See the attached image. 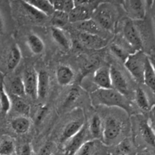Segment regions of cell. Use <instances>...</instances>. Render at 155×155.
<instances>
[{"instance_id":"1","label":"cell","mask_w":155,"mask_h":155,"mask_svg":"<svg viewBox=\"0 0 155 155\" xmlns=\"http://www.w3.org/2000/svg\"><path fill=\"white\" fill-rule=\"evenodd\" d=\"M93 103L97 105L115 107L129 113L130 104L126 97L114 89H98L91 94Z\"/></svg>"},{"instance_id":"2","label":"cell","mask_w":155,"mask_h":155,"mask_svg":"<svg viewBox=\"0 0 155 155\" xmlns=\"http://www.w3.org/2000/svg\"><path fill=\"white\" fill-rule=\"evenodd\" d=\"M118 9L111 2H100L93 12L92 19H94L100 27L106 32L115 31L118 21Z\"/></svg>"},{"instance_id":"3","label":"cell","mask_w":155,"mask_h":155,"mask_svg":"<svg viewBox=\"0 0 155 155\" xmlns=\"http://www.w3.org/2000/svg\"><path fill=\"white\" fill-rule=\"evenodd\" d=\"M147 60V54L143 50H140L131 54L124 62L125 68L128 72L135 81L139 83H143L144 81V70Z\"/></svg>"},{"instance_id":"4","label":"cell","mask_w":155,"mask_h":155,"mask_svg":"<svg viewBox=\"0 0 155 155\" xmlns=\"http://www.w3.org/2000/svg\"><path fill=\"white\" fill-rule=\"evenodd\" d=\"M122 35L124 40L134 51L142 50L143 41L135 21L127 18L123 21Z\"/></svg>"},{"instance_id":"5","label":"cell","mask_w":155,"mask_h":155,"mask_svg":"<svg viewBox=\"0 0 155 155\" xmlns=\"http://www.w3.org/2000/svg\"><path fill=\"white\" fill-rule=\"evenodd\" d=\"M89 133L87 126L84 125L80 131L76 133L74 136L70 138L64 143V152L65 155H74L79 148L88 141L87 139L88 134Z\"/></svg>"},{"instance_id":"6","label":"cell","mask_w":155,"mask_h":155,"mask_svg":"<svg viewBox=\"0 0 155 155\" xmlns=\"http://www.w3.org/2000/svg\"><path fill=\"white\" fill-rule=\"evenodd\" d=\"M122 6L129 18L133 21H141L145 17V0H123Z\"/></svg>"},{"instance_id":"7","label":"cell","mask_w":155,"mask_h":155,"mask_svg":"<svg viewBox=\"0 0 155 155\" xmlns=\"http://www.w3.org/2000/svg\"><path fill=\"white\" fill-rule=\"evenodd\" d=\"M121 132V123L114 117H108L103 123L102 139L106 144H111L119 136Z\"/></svg>"},{"instance_id":"8","label":"cell","mask_w":155,"mask_h":155,"mask_svg":"<svg viewBox=\"0 0 155 155\" xmlns=\"http://www.w3.org/2000/svg\"><path fill=\"white\" fill-rule=\"evenodd\" d=\"M76 36L79 43L81 44L85 48L90 49H100L106 46L107 44V40L106 38L101 37L97 35L78 31Z\"/></svg>"},{"instance_id":"9","label":"cell","mask_w":155,"mask_h":155,"mask_svg":"<svg viewBox=\"0 0 155 155\" xmlns=\"http://www.w3.org/2000/svg\"><path fill=\"white\" fill-rule=\"evenodd\" d=\"M112 88L126 97L129 93V87L124 74L116 67H109Z\"/></svg>"},{"instance_id":"10","label":"cell","mask_w":155,"mask_h":155,"mask_svg":"<svg viewBox=\"0 0 155 155\" xmlns=\"http://www.w3.org/2000/svg\"><path fill=\"white\" fill-rule=\"evenodd\" d=\"M25 95L30 98L35 99L37 98V73L33 68L26 70L23 75Z\"/></svg>"},{"instance_id":"11","label":"cell","mask_w":155,"mask_h":155,"mask_svg":"<svg viewBox=\"0 0 155 155\" xmlns=\"http://www.w3.org/2000/svg\"><path fill=\"white\" fill-rule=\"evenodd\" d=\"M95 8L91 5H75L68 13L69 22L73 24L91 19Z\"/></svg>"},{"instance_id":"12","label":"cell","mask_w":155,"mask_h":155,"mask_svg":"<svg viewBox=\"0 0 155 155\" xmlns=\"http://www.w3.org/2000/svg\"><path fill=\"white\" fill-rule=\"evenodd\" d=\"M73 26L78 31L97 35V36H100L103 38H105V35L106 33V31H105L102 27H100L99 24L92 18L87 20V21H81V22L73 24Z\"/></svg>"},{"instance_id":"13","label":"cell","mask_w":155,"mask_h":155,"mask_svg":"<svg viewBox=\"0 0 155 155\" xmlns=\"http://www.w3.org/2000/svg\"><path fill=\"white\" fill-rule=\"evenodd\" d=\"M94 83L99 87V89H111L110 71L108 67H100L95 71L93 77Z\"/></svg>"},{"instance_id":"14","label":"cell","mask_w":155,"mask_h":155,"mask_svg":"<svg viewBox=\"0 0 155 155\" xmlns=\"http://www.w3.org/2000/svg\"><path fill=\"white\" fill-rule=\"evenodd\" d=\"M50 34L53 41L65 51H68L71 47V42L66 32L62 28L53 27L50 30Z\"/></svg>"},{"instance_id":"15","label":"cell","mask_w":155,"mask_h":155,"mask_svg":"<svg viewBox=\"0 0 155 155\" xmlns=\"http://www.w3.org/2000/svg\"><path fill=\"white\" fill-rule=\"evenodd\" d=\"M57 83L62 86H66L72 83L74 78V73L70 67L61 65L56 72Z\"/></svg>"},{"instance_id":"16","label":"cell","mask_w":155,"mask_h":155,"mask_svg":"<svg viewBox=\"0 0 155 155\" xmlns=\"http://www.w3.org/2000/svg\"><path fill=\"white\" fill-rule=\"evenodd\" d=\"M21 8L23 13L25 15L26 18L29 21L35 23V24H41V23L44 22L47 17H48L44 15V14H43L42 12L36 10V8H33L32 6L29 5L27 3L24 2L23 1H21Z\"/></svg>"},{"instance_id":"17","label":"cell","mask_w":155,"mask_h":155,"mask_svg":"<svg viewBox=\"0 0 155 155\" xmlns=\"http://www.w3.org/2000/svg\"><path fill=\"white\" fill-rule=\"evenodd\" d=\"M84 125V124L81 120H74L68 123L62 132V134L60 136V142L65 143L70 138L78 133Z\"/></svg>"},{"instance_id":"18","label":"cell","mask_w":155,"mask_h":155,"mask_svg":"<svg viewBox=\"0 0 155 155\" xmlns=\"http://www.w3.org/2000/svg\"><path fill=\"white\" fill-rule=\"evenodd\" d=\"M138 130L143 140L155 148V133L149 124L148 120H143L139 124Z\"/></svg>"},{"instance_id":"19","label":"cell","mask_w":155,"mask_h":155,"mask_svg":"<svg viewBox=\"0 0 155 155\" xmlns=\"http://www.w3.org/2000/svg\"><path fill=\"white\" fill-rule=\"evenodd\" d=\"M21 60V52L18 45L11 47L6 58V68L8 71H14L18 66Z\"/></svg>"},{"instance_id":"20","label":"cell","mask_w":155,"mask_h":155,"mask_svg":"<svg viewBox=\"0 0 155 155\" xmlns=\"http://www.w3.org/2000/svg\"><path fill=\"white\" fill-rule=\"evenodd\" d=\"M50 86V77L45 71L37 73V98H46Z\"/></svg>"},{"instance_id":"21","label":"cell","mask_w":155,"mask_h":155,"mask_svg":"<svg viewBox=\"0 0 155 155\" xmlns=\"http://www.w3.org/2000/svg\"><path fill=\"white\" fill-rule=\"evenodd\" d=\"M30 119L25 116H18L14 118L11 122V127L12 130L16 133L23 135L27 133L30 130Z\"/></svg>"},{"instance_id":"22","label":"cell","mask_w":155,"mask_h":155,"mask_svg":"<svg viewBox=\"0 0 155 155\" xmlns=\"http://www.w3.org/2000/svg\"><path fill=\"white\" fill-rule=\"evenodd\" d=\"M46 16H51L55 12L50 0H21Z\"/></svg>"},{"instance_id":"23","label":"cell","mask_w":155,"mask_h":155,"mask_svg":"<svg viewBox=\"0 0 155 155\" xmlns=\"http://www.w3.org/2000/svg\"><path fill=\"white\" fill-rule=\"evenodd\" d=\"M27 45L33 54H40L43 53L45 48L43 41L39 36L34 33L28 35L27 38Z\"/></svg>"},{"instance_id":"24","label":"cell","mask_w":155,"mask_h":155,"mask_svg":"<svg viewBox=\"0 0 155 155\" xmlns=\"http://www.w3.org/2000/svg\"><path fill=\"white\" fill-rule=\"evenodd\" d=\"M103 125L101 119L99 117V115L94 114L91 117L90 121L88 130L91 136L94 139H102V134H103Z\"/></svg>"},{"instance_id":"25","label":"cell","mask_w":155,"mask_h":155,"mask_svg":"<svg viewBox=\"0 0 155 155\" xmlns=\"http://www.w3.org/2000/svg\"><path fill=\"white\" fill-rule=\"evenodd\" d=\"M143 83L147 86L155 95V72L150 61H149L148 57H147V62H146Z\"/></svg>"},{"instance_id":"26","label":"cell","mask_w":155,"mask_h":155,"mask_svg":"<svg viewBox=\"0 0 155 155\" xmlns=\"http://www.w3.org/2000/svg\"><path fill=\"white\" fill-rule=\"evenodd\" d=\"M11 101H12V108L15 112L20 114H21L20 116L27 117L30 113V105L21 97L13 96V98H11Z\"/></svg>"},{"instance_id":"27","label":"cell","mask_w":155,"mask_h":155,"mask_svg":"<svg viewBox=\"0 0 155 155\" xmlns=\"http://www.w3.org/2000/svg\"><path fill=\"white\" fill-rule=\"evenodd\" d=\"M135 101L138 107L141 110L149 111L150 109V102L146 92L141 88H137L135 91Z\"/></svg>"},{"instance_id":"28","label":"cell","mask_w":155,"mask_h":155,"mask_svg":"<svg viewBox=\"0 0 155 155\" xmlns=\"http://www.w3.org/2000/svg\"><path fill=\"white\" fill-rule=\"evenodd\" d=\"M15 151V144L12 138L3 136L0 139V155H14Z\"/></svg>"},{"instance_id":"29","label":"cell","mask_w":155,"mask_h":155,"mask_svg":"<svg viewBox=\"0 0 155 155\" xmlns=\"http://www.w3.org/2000/svg\"><path fill=\"white\" fill-rule=\"evenodd\" d=\"M10 92L13 96L22 97L25 95V89H24V83L21 77H16L12 79L10 83Z\"/></svg>"},{"instance_id":"30","label":"cell","mask_w":155,"mask_h":155,"mask_svg":"<svg viewBox=\"0 0 155 155\" xmlns=\"http://www.w3.org/2000/svg\"><path fill=\"white\" fill-rule=\"evenodd\" d=\"M12 108V101L5 89L4 85L0 86V110L3 115L7 114Z\"/></svg>"},{"instance_id":"31","label":"cell","mask_w":155,"mask_h":155,"mask_svg":"<svg viewBox=\"0 0 155 155\" xmlns=\"http://www.w3.org/2000/svg\"><path fill=\"white\" fill-rule=\"evenodd\" d=\"M51 23L53 27L62 28L69 22L68 14L59 11H55L51 15Z\"/></svg>"},{"instance_id":"32","label":"cell","mask_w":155,"mask_h":155,"mask_svg":"<svg viewBox=\"0 0 155 155\" xmlns=\"http://www.w3.org/2000/svg\"><path fill=\"white\" fill-rule=\"evenodd\" d=\"M50 2L55 11L63 12L68 14L74 7L73 0H50Z\"/></svg>"},{"instance_id":"33","label":"cell","mask_w":155,"mask_h":155,"mask_svg":"<svg viewBox=\"0 0 155 155\" xmlns=\"http://www.w3.org/2000/svg\"><path fill=\"white\" fill-rule=\"evenodd\" d=\"M110 49L111 51L114 54V55L116 58H118L119 60H121L123 63L126 61L127 58L131 54H132L130 51H129L127 48H125L123 45H121L119 43H115V42H114V43L111 45Z\"/></svg>"},{"instance_id":"34","label":"cell","mask_w":155,"mask_h":155,"mask_svg":"<svg viewBox=\"0 0 155 155\" xmlns=\"http://www.w3.org/2000/svg\"><path fill=\"white\" fill-rule=\"evenodd\" d=\"M95 150V142L93 140H88L79 148L74 155H94Z\"/></svg>"},{"instance_id":"35","label":"cell","mask_w":155,"mask_h":155,"mask_svg":"<svg viewBox=\"0 0 155 155\" xmlns=\"http://www.w3.org/2000/svg\"><path fill=\"white\" fill-rule=\"evenodd\" d=\"M79 97H80V90L78 88H72L68 92V95L65 98L64 106L65 107H69V106L72 105L78 99Z\"/></svg>"},{"instance_id":"36","label":"cell","mask_w":155,"mask_h":155,"mask_svg":"<svg viewBox=\"0 0 155 155\" xmlns=\"http://www.w3.org/2000/svg\"><path fill=\"white\" fill-rule=\"evenodd\" d=\"M131 145L128 141H124L119 144L116 149V155H125L130 152Z\"/></svg>"},{"instance_id":"37","label":"cell","mask_w":155,"mask_h":155,"mask_svg":"<svg viewBox=\"0 0 155 155\" xmlns=\"http://www.w3.org/2000/svg\"><path fill=\"white\" fill-rule=\"evenodd\" d=\"M47 113H48V107L46 106H42V107H40L39 110L36 112V116H35V120H36V122L37 124L41 123V121L46 116Z\"/></svg>"},{"instance_id":"38","label":"cell","mask_w":155,"mask_h":155,"mask_svg":"<svg viewBox=\"0 0 155 155\" xmlns=\"http://www.w3.org/2000/svg\"><path fill=\"white\" fill-rule=\"evenodd\" d=\"M53 149H54V144L52 142H47L40 148L38 155H51Z\"/></svg>"},{"instance_id":"39","label":"cell","mask_w":155,"mask_h":155,"mask_svg":"<svg viewBox=\"0 0 155 155\" xmlns=\"http://www.w3.org/2000/svg\"><path fill=\"white\" fill-rule=\"evenodd\" d=\"M16 155H33L31 145L28 143L21 145L18 149V154Z\"/></svg>"},{"instance_id":"40","label":"cell","mask_w":155,"mask_h":155,"mask_svg":"<svg viewBox=\"0 0 155 155\" xmlns=\"http://www.w3.org/2000/svg\"><path fill=\"white\" fill-rule=\"evenodd\" d=\"M148 123L155 133V104L152 106L149 110Z\"/></svg>"},{"instance_id":"41","label":"cell","mask_w":155,"mask_h":155,"mask_svg":"<svg viewBox=\"0 0 155 155\" xmlns=\"http://www.w3.org/2000/svg\"><path fill=\"white\" fill-rule=\"evenodd\" d=\"M97 0H73L75 5H91L97 7V5H95Z\"/></svg>"},{"instance_id":"42","label":"cell","mask_w":155,"mask_h":155,"mask_svg":"<svg viewBox=\"0 0 155 155\" xmlns=\"http://www.w3.org/2000/svg\"><path fill=\"white\" fill-rule=\"evenodd\" d=\"M150 11H151V18H152V23H153V29L155 31V0H153L152 5L150 7Z\"/></svg>"},{"instance_id":"43","label":"cell","mask_w":155,"mask_h":155,"mask_svg":"<svg viewBox=\"0 0 155 155\" xmlns=\"http://www.w3.org/2000/svg\"><path fill=\"white\" fill-rule=\"evenodd\" d=\"M147 57H148L149 61H150V64H151L152 67H153L155 72V50L154 51H152L151 52L147 55Z\"/></svg>"},{"instance_id":"44","label":"cell","mask_w":155,"mask_h":155,"mask_svg":"<svg viewBox=\"0 0 155 155\" xmlns=\"http://www.w3.org/2000/svg\"><path fill=\"white\" fill-rule=\"evenodd\" d=\"M5 27V21H4V17H3L2 12L1 9H0V34L3 32L4 30Z\"/></svg>"},{"instance_id":"45","label":"cell","mask_w":155,"mask_h":155,"mask_svg":"<svg viewBox=\"0 0 155 155\" xmlns=\"http://www.w3.org/2000/svg\"><path fill=\"white\" fill-rule=\"evenodd\" d=\"M146 5H147V8H150V5H152V2H153V0H145Z\"/></svg>"},{"instance_id":"46","label":"cell","mask_w":155,"mask_h":155,"mask_svg":"<svg viewBox=\"0 0 155 155\" xmlns=\"http://www.w3.org/2000/svg\"><path fill=\"white\" fill-rule=\"evenodd\" d=\"M111 1L115 2H118V3H121L122 5V2H123V0H111Z\"/></svg>"},{"instance_id":"47","label":"cell","mask_w":155,"mask_h":155,"mask_svg":"<svg viewBox=\"0 0 155 155\" xmlns=\"http://www.w3.org/2000/svg\"><path fill=\"white\" fill-rule=\"evenodd\" d=\"M14 155H16V154H14Z\"/></svg>"}]
</instances>
